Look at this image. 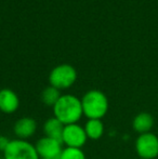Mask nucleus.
Here are the masks:
<instances>
[{
  "instance_id": "obj_1",
  "label": "nucleus",
  "mask_w": 158,
  "mask_h": 159,
  "mask_svg": "<svg viewBox=\"0 0 158 159\" xmlns=\"http://www.w3.org/2000/svg\"><path fill=\"white\" fill-rule=\"evenodd\" d=\"M53 108V115L64 126L78 124L84 116L81 100L73 94H62Z\"/></svg>"
},
{
  "instance_id": "obj_2",
  "label": "nucleus",
  "mask_w": 158,
  "mask_h": 159,
  "mask_svg": "<svg viewBox=\"0 0 158 159\" xmlns=\"http://www.w3.org/2000/svg\"><path fill=\"white\" fill-rule=\"evenodd\" d=\"M84 116L88 119H102L108 111V98L100 90H90L81 98Z\"/></svg>"
},
{
  "instance_id": "obj_3",
  "label": "nucleus",
  "mask_w": 158,
  "mask_h": 159,
  "mask_svg": "<svg viewBox=\"0 0 158 159\" xmlns=\"http://www.w3.org/2000/svg\"><path fill=\"white\" fill-rule=\"evenodd\" d=\"M77 80V71L72 65L61 64L55 66L49 75L50 86L61 90L68 89Z\"/></svg>"
},
{
  "instance_id": "obj_4",
  "label": "nucleus",
  "mask_w": 158,
  "mask_h": 159,
  "mask_svg": "<svg viewBox=\"0 0 158 159\" xmlns=\"http://www.w3.org/2000/svg\"><path fill=\"white\" fill-rule=\"evenodd\" d=\"M2 154L4 159H40L35 145L20 139L11 140Z\"/></svg>"
},
{
  "instance_id": "obj_5",
  "label": "nucleus",
  "mask_w": 158,
  "mask_h": 159,
  "mask_svg": "<svg viewBox=\"0 0 158 159\" xmlns=\"http://www.w3.org/2000/svg\"><path fill=\"white\" fill-rule=\"evenodd\" d=\"M134 146L141 159H155L158 156V136L153 132L139 134Z\"/></svg>"
},
{
  "instance_id": "obj_6",
  "label": "nucleus",
  "mask_w": 158,
  "mask_h": 159,
  "mask_svg": "<svg viewBox=\"0 0 158 159\" xmlns=\"http://www.w3.org/2000/svg\"><path fill=\"white\" fill-rule=\"evenodd\" d=\"M87 134L84 128L78 124H72L64 126L63 134H62V144L65 147H74V148H82L87 143Z\"/></svg>"
},
{
  "instance_id": "obj_7",
  "label": "nucleus",
  "mask_w": 158,
  "mask_h": 159,
  "mask_svg": "<svg viewBox=\"0 0 158 159\" xmlns=\"http://www.w3.org/2000/svg\"><path fill=\"white\" fill-rule=\"evenodd\" d=\"M35 147L40 159H59L63 151L60 141L48 136L40 138L35 144Z\"/></svg>"
},
{
  "instance_id": "obj_8",
  "label": "nucleus",
  "mask_w": 158,
  "mask_h": 159,
  "mask_svg": "<svg viewBox=\"0 0 158 159\" xmlns=\"http://www.w3.org/2000/svg\"><path fill=\"white\" fill-rule=\"evenodd\" d=\"M37 130V122L35 119L30 117H23L16 120L13 126V132H14L16 139L20 140H28L30 139Z\"/></svg>"
},
{
  "instance_id": "obj_9",
  "label": "nucleus",
  "mask_w": 158,
  "mask_h": 159,
  "mask_svg": "<svg viewBox=\"0 0 158 159\" xmlns=\"http://www.w3.org/2000/svg\"><path fill=\"white\" fill-rule=\"evenodd\" d=\"M20 98L13 90L4 88L0 90V111L7 115L13 114L19 109Z\"/></svg>"
},
{
  "instance_id": "obj_10",
  "label": "nucleus",
  "mask_w": 158,
  "mask_h": 159,
  "mask_svg": "<svg viewBox=\"0 0 158 159\" xmlns=\"http://www.w3.org/2000/svg\"><path fill=\"white\" fill-rule=\"evenodd\" d=\"M154 117L147 111H142L135 115L132 120V128L138 134L148 133L154 128Z\"/></svg>"
},
{
  "instance_id": "obj_11",
  "label": "nucleus",
  "mask_w": 158,
  "mask_h": 159,
  "mask_svg": "<svg viewBox=\"0 0 158 159\" xmlns=\"http://www.w3.org/2000/svg\"><path fill=\"white\" fill-rule=\"evenodd\" d=\"M64 125L59 119L53 116L44 121L43 124V133L44 136L54 139L62 143V134H63Z\"/></svg>"
},
{
  "instance_id": "obj_12",
  "label": "nucleus",
  "mask_w": 158,
  "mask_h": 159,
  "mask_svg": "<svg viewBox=\"0 0 158 159\" xmlns=\"http://www.w3.org/2000/svg\"><path fill=\"white\" fill-rule=\"evenodd\" d=\"M84 128L87 138L90 140H99L104 134V125L101 119H88Z\"/></svg>"
},
{
  "instance_id": "obj_13",
  "label": "nucleus",
  "mask_w": 158,
  "mask_h": 159,
  "mask_svg": "<svg viewBox=\"0 0 158 159\" xmlns=\"http://www.w3.org/2000/svg\"><path fill=\"white\" fill-rule=\"evenodd\" d=\"M61 91L59 89L54 88L52 86H49L47 88H44L43 91L41 92V102L46 106L53 107L55 105V103L59 101V98H61Z\"/></svg>"
},
{
  "instance_id": "obj_14",
  "label": "nucleus",
  "mask_w": 158,
  "mask_h": 159,
  "mask_svg": "<svg viewBox=\"0 0 158 159\" xmlns=\"http://www.w3.org/2000/svg\"><path fill=\"white\" fill-rule=\"evenodd\" d=\"M59 159H87L86 154L81 148L64 147Z\"/></svg>"
},
{
  "instance_id": "obj_15",
  "label": "nucleus",
  "mask_w": 158,
  "mask_h": 159,
  "mask_svg": "<svg viewBox=\"0 0 158 159\" xmlns=\"http://www.w3.org/2000/svg\"><path fill=\"white\" fill-rule=\"evenodd\" d=\"M10 141L11 140H9L7 136H4V135H0V152H2L3 153L4 152V149L8 147V145H9V143H10Z\"/></svg>"
},
{
  "instance_id": "obj_16",
  "label": "nucleus",
  "mask_w": 158,
  "mask_h": 159,
  "mask_svg": "<svg viewBox=\"0 0 158 159\" xmlns=\"http://www.w3.org/2000/svg\"><path fill=\"white\" fill-rule=\"evenodd\" d=\"M0 159H4V158H0Z\"/></svg>"
}]
</instances>
